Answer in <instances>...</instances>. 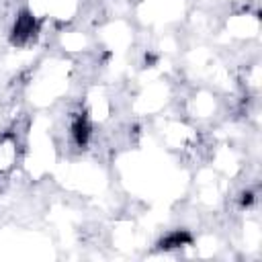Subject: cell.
<instances>
[{"mask_svg": "<svg viewBox=\"0 0 262 262\" xmlns=\"http://www.w3.org/2000/svg\"><path fill=\"white\" fill-rule=\"evenodd\" d=\"M190 242H192V235H190L186 229H174V231L166 233V235L158 242V248H160V250H174V248L188 246Z\"/></svg>", "mask_w": 262, "mask_h": 262, "instance_id": "cell-3", "label": "cell"}, {"mask_svg": "<svg viewBox=\"0 0 262 262\" xmlns=\"http://www.w3.org/2000/svg\"><path fill=\"white\" fill-rule=\"evenodd\" d=\"M39 33V25L35 20V16L29 12V10H23L14 25H12V31H10V43L12 45H27L35 35Z\"/></svg>", "mask_w": 262, "mask_h": 262, "instance_id": "cell-1", "label": "cell"}, {"mask_svg": "<svg viewBox=\"0 0 262 262\" xmlns=\"http://www.w3.org/2000/svg\"><path fill=\"white\" fill-rule=\"evenodd\" d=\"M70 129H72V139L76 141V145L86 147V143L90 139V131H92L88 117L86 115H76L72 125H70Z\"/></svg>", "mask_w": 262, "mask_h": 262, "instance_id": "cell-2", "label": "cell"}]
</instances>
